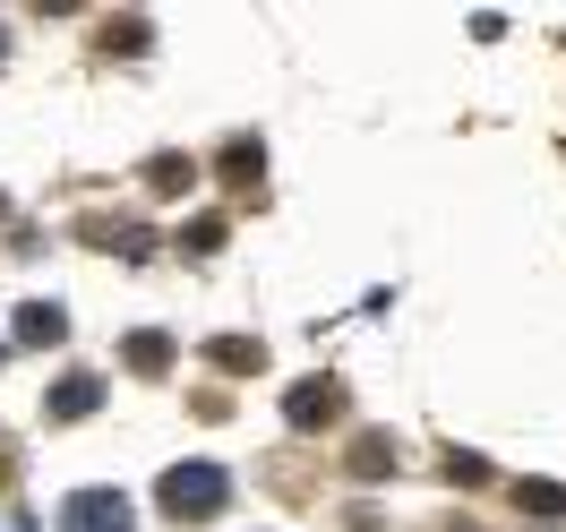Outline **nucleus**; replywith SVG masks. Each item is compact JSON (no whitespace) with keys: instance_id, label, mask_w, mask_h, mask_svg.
Instances as JSON below:
<instances>
[{"instance_id":"1a4fd4ad","label":"nucleus","mask_w":566,"mask_h":532,"mask_svg":"<svg viewBox=\"0 0 566 532\" xmlns=\"http://www.w3.org/2000/svg\"><path fill=\"white\" fill-rule=\"evenodd\" d=\"M129 361H138V369H164V361H172V335H129Z\"/></svg>"},{"instance_id":"4468645a","label":"nucleus","mask_w":566,"mask_h":532,"mask_svg":"<svg viewBox=\"0 0 566 532\" xmlns=\"http://www.w3.org/2000/svg\"><path fill=\"white\" fill-rule=\"evenodd\" d=\"M0 353H9V344H0Z\"/></svg>"},{"instance_id":"ddd939ff","label":"nucleus","mask_w":566,"mask_h":532,"mask_svg":"<svg viewBox=\"0 0 566 532\" xmlns=\"http://www.w3.org/2000/svg\"><path fill=\"white\" fill-rule=\"evenodd\" d=\"M9 463H18V456H9V447H0V481H9Z\"/></svg>"},{"instance_id":"f03ea898","label":"nucleus","mask_w":566,"mask_h":532,"mask_svg":"<svg viewBox=\"0 0 566 532\" xmlns=\"http://www.w3.org/2000/svg\"><path fill=\"white\" fill-rule=\"evenodd\" d=\"M61 532H138V515H129L120 490H77L70 507H61Z\"/></svg>"},{"instance_id":"0eeeda50","label":"nucleus","mask_w":566,"mask_h":532,"mask_svg":"<svg viewBox=\"0 0 566 532\" xmlns=\"http://www.w3.org/2000/svg\"><path fill=\"white\" fill-rule=\"evenodd\" d=\"M223 173H232V189H258V146H223Z\"/></svg>"},{"instance_id":"423d86ee","label":"nucleus","mask_w":566,"mask_h":532,"mask_svg":"<svg viewBox=\"0 0 566 532\" xmlns=\"http://www.w3.org/2000/svg\"><path fill=\"white\" fill-rule=\"evenodd\" d=\"M515 507L524 515H566V490L558 481H515Z\"/></svg>"},{"instance_id":"9b49d317","label":"nucleus","mask_w":566,"mask_h":532,"mask_svg":"<svg viewBox=\"0 0 566 532\" xmlns=\"http://www.w3.org/2000/svg\"><path fill=\"white\" fill-rule=\"evenodd\" d=\"M189 180H198V164H189V155H164V164H155V189H189Z\"/></svg>"},{"instance_id":"39448f33","label":"nucleus","mask_w":566,"mask_h":532,"mask_svg":"<svg viewBox=\"0 0 566 532\" xmlns=\"http://www.w3.org/2000/svg\"><path fill=\"white\" fill-rule=\"evenodd\" d=\"M61 335H70V310H52V301L18 310V344H61Z\"/></svg>"},{"instance_id":"f8f14e48","label":"nucleus","mask_w":566,"mask_h":532,"mask_svg":"<svg viewBox=\"0 0 566 532\" xmlns=\"http://www.w3.org/2000/svg\"><path fill=\"white\" fill-rule=\"evenodd\" d=\"M447 481H463V490H472V481H490V463H481V456H447Z\"/></svg>"},{"instance_id":"9d476101","label":"nucleus","mask_w":566,"mask_h":532,"mask_svg":"<svg viewBox=\"0 0 566 532\" xmlns=\"http://www.w3.org/2000/svg\"><path fill=\"white\" fill-rule=\"evenodd\" d=\"M387 463H395V447H378V438H360V447H353V472H360V481H378Z\"/></svg>"},{"instance_id":"7ed1b4c3","label":"nucleus","mask_w":566,"mask_h":532,"mask_svg":"<svg viewBox=\"0 0 566 532\" xmlns=\"http://www.w3.org/2000/svg\"><path fill=\"white\" fill-rule=\"evenodd\" d=\"M335 413H344V387H335V378H301V387L283 395V421L292 429H326Z\"/></svg>"},{"instance_id":"f257e3e1","label":"nucleus","mask_w":566,"mask_h":532,"mask_svg":"<svg viewBox=\"0 0 566 532\" xmlns=\"http://www.w3.org/2000/svg\"><path fill=\"white\" fill-rule=\"evenodd\" d=\"M232 507V472L223 463H172L164 472V515L172 524H214Z\"/></svg>"},{"instance_id":"2eb2a0df","label":"nucleus","mask_w":566,"mask_h":532,"mask_svg":"<svg viewBox=\"0 0 566 532\" xmlns=\"http://www.w3.org/2000/svg\"><path fill=\"white\" fill-rule=\"evenodd\" d=\"M0 215H9V207H0Z\"/></svg>"},{"instance_id":"20e7f679","label":"nucleus","mask_w":566,"mask_h":532,"mask_svg":"<svg viewBox=\"0 0 566 532\" xmlns=\"http://www.w3.org/2000/svg\"><path fill=\"white\" fill-rule=\"evenodd\" d=\"M95 404H104V378H95V369H77V378H61V387L43 395L52 421H77V413H95Z\"/></svg>"},{"instance_id":"6e6552de","label":"nucleus","mask_w":566,"mask_h":532,"mask_svg":"<svg viewBox=\"0 0 566 532\" xmlns=\"http://www.w3.org/2000/svg\"><path fill=\"white\" fill-rule=\"evenodd\" d=\"M207 361H223V369H258V344H241V335H214Z\"/></svg>"}]
</instances>
